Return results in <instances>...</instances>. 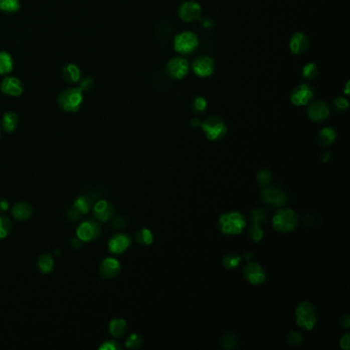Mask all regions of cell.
<instances>
[{
  "mask_svg": "<svg viewBox=\"0 0 350 350\" xmlns=\"http://www.w3.org/2000/svg\"><path fill=\"white\" fill-rule=\"evenodd\" d=\"M330 153L329 152H325V153H323V155H322V158H321V161L322 162H326L327 160H329L330 159Z\"/></svg>",
  "mask_w": 350,
  "mask_h": 350,
  "instance_id": "49",
  "label": "cell"
},
{
  "mask_svg": "<svg viewBox=\"0 0 350 350\" xmlns=\"http://www.w3.org/2000/svg\"><path fill=\"white\" fill-rule=\"evenodd\" d=\"M348 86H349V82H347L346 87H345V94H346V95H348V94H349V89H348Z\"/></svg>",
  "mask_w": 350,
  "mask_h": 350,
  "instance_id": "53",
  "label": "cell"
},
{
  "mask_svg": "<svg viewBox=\"0 0 350 350\" xmlns=\"http://www.w3.org/2000/svg\"><path fill=\"white\" fill-rule=\"evenodd\" d=\"M341 325L344 327V329H348L350 325V318H349V314H344L341 317Z\"/></svg>",
  "mask_w": 350,
  "mask_h": 350,
  "instance_id": "46",
  "label": "cell"
},
{
  "mask_svg": "<svg viewBox=\"0 0 350 350\" xmlns=\"http://www.w3.org/2000/svg\"><path fill=\"white\" fill-rule=\"evenodd\" d=\"M80 216H81V214H80L79 212H77L74 208H72V209H70V210L68 211V218L70 219V220L77 221V220H79Z\"/></svg>",
  "mask_w": 350,
  "mask_h": 350,
  "instance_id": "45",
  "label": "cell"
},
{
  "mask_svg": "<svg viewBox=\"0 0 350 350\" xmlns=\"http://www.w3.org/2000/svg\"><path fill=\"white\" fill-rule=\"evenodd\" d=\"M113 225L115 226V228H124V227L127 225L126 218H124L123 216L117 217V218L115 219V220H114Z\"/></svg>",
  "mask_w": 350,
  "mask_h": 350,
  "instance_id": "43",
  "label": "cell"
},
{
  "mask_svg": "<svg viewBox=\"0 0 350 350\" xmlns=\"http://www.w3.org/2000/svg\"><path fill=\"white\" fill-rule=\"evenodd\" d=\"M142 343H143V339L141 336H139L138 334H132L130 336H128L125 342V346L130 349H138L142 346Z\"/></svg>",
  "mask_w": 350,
  "mask_h": 350,
  "instance_id": "36",
  "label": "cell"
},
{
  "mask_svg": "<svg viewBox=\"0 0 350 350\" xmlns=\"http://www.w3.org/2000/svg\"><path fill=\"white\" fill-rule=\"evenodd\" d=\"M318 67L313 63L306 64L303 68V76L308 79V80H313L318 76Z\"/></svg>",
  "mask_w": 350,
  "mask_h": 350,
  "instance_id": "31",
  "label": "cell"
},
{
  "mask_svg": "<svg viewBox=\"0 0 350 350\" xmlns=\"http://www.w3.org/2000/svg\"><path fill=\"white\" fill-rule=\"evenodd\" d=\"M200 124H201V121L199 119H192V121H191L192 126H198Z\"/></svg>",
  "mask_w": 350,
  "mask_h": 350,
  "instance_id": "50",
  "label": "cell"
},
{
  "mask_svg": "<svg viewBox=\"0 0 350 350\" xmlns=\"http://www.w3.org/2000/svg\"><path fill=\"white\" fill-rule=\"evenodd\" d=\"M193 71L200 77L211 76L215 69V63L210 57H200L193 63Z\"/></svg>",
  "mask_w": 350,
  "mask_h": 350,
  "instance_id": "13",
  "label": "cell"
},
{
  "mask_svg": "<svg viewBox=\"0 0 350 350\" xmlns=\"http://www.w3.org/2000/svg\"><path fill=\"white\" fill-rule=\"evenodd\" d=\"M252 257H253V254H252L251 252H249V253L246 254V259H247V260H250Z\"/></svg>",
  "mask_w": 350,
  "mask_h": 350,
  "instance_id": "51",
  "label": "cell"
},
{
  "mask_svg": "<svg viewBox=\"0 0 350 350\" xmlns=\"http://www.w3.org/2000/svg\"><path fill=\"white\" fill-rule=\"evenodd\" d=\"M308 116L312 121L319 122L327 118L330 114V110L327 105L323 101H317L312 104L308 109Z\"/></svg>",
  "mask_w": 350,
  "mask_h": 350,
  "instance_id": "17",
  "label": "cell"
},
{
  "mask_svg": "<svg viewBox=\"0 0 350 350\" xmlns=\"http://www.w3.org/2000/svg\"><path fill=\"white\" fill-rule=\"evenodd\" d=\"M299 222L297 214L291 209H281L276 212L272 219L273 228L280 232L294 230Z\"/></svg>",
  "mask_w": 350,
  "mask_h": 350,
  "instance_id": "4",
  "label": "cell"
},
{
  "mask_svg": "<svg viewBox=\"0 0 350 350\" xmlns=\"http://www.w3.org/2000/svg\"><path fill=\"white\" fill-rule=\"evenodd\" d=\"M204 24H205V27L208 28V27L211 26V22H210V21H205V23H204Z\"/></svg>",
  "mask_w": 350,
  "mask_h": 350,
  "instance_id": "52",
  "label": "cell"
},
{
  "mask_svg": "<svg viewBox=\"0 0 350 350\" xmlns=\"http://www.w3.org/2000/svg\"><path fill=\"white\" fill-rule=\"evenodd\" d=\"M94 213L98 220L101 222H108L114 216V208L107 201H99L94 206Z\"/></svg>",
  "mask_w": 350,
  "mask_h": 350,
  "instance_id": "15",
  "label": "cell"
},
{
  "mask_svg": "<svg viewBox=\"0 0 350 350\" xmlns=\"http://www.w3.org/2000/svg\"><path fill=\"white\" fill-rule=\"evenodd\" d=\"M201 126L206 133L207 138L211 141L222 140L227 133V127L224 121L218 116L207 118L203 123H201Z\"/></svg>",
  "mask_w": 350,
  "mask_h": 350,
  "instance_id": "5",
  "label": "cell"
},
{
  "mask_svg": "<svg viewBox=\"0 0 350 350\" xmlns=\"http://www.w3.org/2000/svg\"><path fill=\"white\" fill-rule=\"evenodd\" d=\"M55 261L51 254H42L38 259V267L42 273H50L53 271Z\"/></svg>",
  "mask_w": 350,
  "mask_h": 350,
  "instance_id": "24",
  "label": "cell"
},
{
  "mask_svg": "<svg viewBox=\"0 0 350 350\" xmlns=\"http://www.w3.org/2000/svg\"><path fill=\"white\" fill-rule=\"evenodd\" d=\"M244 275L252 284L263 283L266 279V273L264 269L258 263L250 262L244 268Z\"/></svg>",
  "mask_w": 350,
  "mask_h": 350,
  "instance_id": "12",
  "label": "cell"
},
{
  "mask_svg": "<svg viewBox=\"0 0 350 350\" xmlns=\"http://www.w3.org/2000/svg\"><path fill=\"white\" fill-rule=\"evenodd\" d=\"M81 240L77 237V238H73L72 240H71V246L73 247V248H75V249H77L78 247H81Z\"/></svg>",
  "mask_w": 350,
  "mask_h": 350,
  "instance_id": "48",
  "label": "cell"
},
{
  "mask_svg": "<svg viewBox=\"0 0 350 350\" xmlns=\"http://www.w3.org/2000/svg\"><path fill=\"white\" fill-rule=\"evenodd\" d=\"M336 140V132L331 127L322 128L319 134L317 141L322 146H331Z\"/></svg>",
  "mask_w": 350,
  "mask_h": 350,
  "instance_id": "23",
  "label": "cell"
},
{
  "mask_svg": "<svg viewBox=\"0 0 350 350\" xmlns=\"http://www.w3.org/2000/svg\"><path fill=\"white\" fill-rule=\"evenodd\" d=\"M240 261H242V257H240L238 254L228 253L223 258V265L227 269H234L240 264Z\"/></svg>",
  "mask_w": 350,
  "mask_h": 350,
  "instance_id": "28",
  "label": "cell"
},
{
  "mask_svg": "<svg viewBox=\"0 0 350 350\" xmlns=\"http://www.w3.org/2000/svg\"><path fill=\"white\" fill-rule=\"evenodd\" d=\"M83 97L79 87H72L63 91L58 97V104L66 112H76L82 104Z\"/></svg>",
  "mask_w": 350,
  "mask_h": 350,
  "instance_id": "3",
  "label": "cell"
},
{
  "mask_svg": "<svg viewBox=\"0 0 350 350\" xmlns=\"http://www.w3.org/2000/svg\"><path fill=\"white\" fill-rule=\"evenodd\" d=\"M0 10L6 13H16L20 10L19 0H0Z\"/></svg>",
  "mask_w": 350,
  "mask_h": 350,
  "instance_id": "33",
  "label": "cell"
},
{
  "mask_svg": "<svg viewBox=\"0 0 350 350\" xmlns=\"http://www.w3.org/2000/svg\"><path fill=\"white\" fill-rule=\"evenodd\" d=\"M77 237L84 243L93 242L101 236V227L95 221L87 220L82 222L76 230Z\"/></svg>",
  "mask_w": 350,
  "mask_h": 350,
  "instance_id": "8",
  "label": "cell"
},
{
  "mask_svg": "<svg viewBox=\"0 0 350 350\" xmlns=\"http://www.w3.org/2000/svg\"><path fill=\"white\" fill-rule=\"evenodd\" d=\"M248 234H249V237L256 243L260 242V240L264 237L263 229L260 227V224H257V223H253L250 226L248 230Z\"/></svg>",
  "mask_w": 350,
  "mask_h": 350,
  "instance_id": "30",
  "label": "cell"
},
{
  "mask_svg": "<svg viewBox=\"0 0 350 350\" xmlns=\"http://www.w3.org/2000/svg\"><path fill=\"white\" fill-rule=\"evenodd\" d=\"M10 209V204L6 200H0V212H7Z\"/></svg>",
  "mask_w": 350,
  "mask_h": 350,
  "instance_id": "47",
  "label": "cell"
},
{
  "mask_svg": "<svg viewBox=\"0 0 350 350\" xmlns=\"http://www.w3.org/2000/svg\"><path fill=\"white\" fill-rule=\"evenodd\" d=\"M236 343L237 338L233 333H226L221 339V344L224 349H232L236 346Z\"/></svg>",
  "mask_w": 350,
  "mask_h": 350,
  "instance_id": "35",
  "label": "cell"
},
{
  "mask_svg": "<svg viewBox=\"0 0 350 350\" xmlns=\"http://www.w3.org/2000/svg\"><path fill=\"white\" fill-rule=\"evenodd\" d=\"M101 350H119L121 349V345L116 341H106L103 343L102 346H100Z\"/></svg>",
  "mask_w": 350,
  "mask_h": 350,
  "instance_id": "41",
  "label": "cell"
},
{
  "mask_svg": "<svg viewBox=\"0 0 350 350\" xmlns=\"http://www.w3.org/2000/svg\"><path fill=\"white\" fill-rule=\"evenodd\" d=\"M261 198L262 201L271 207H282L288 202V195L286 192L273 186L265 187L262 190Z\"/></svg>",
  "mask_w": 350,
  "mask_h": 350,
  "instance_id": "7",
  "label": "cell"
},
{
  "mask_svg": "<svg viewBox=\"0 0 350 350\" xmlns=\"http://www.w3.org/2000/svg\"><path fill=\"white\" fill-rule=\"evenodd\" d=\"M33 212H34V209L32 205L26 202L16 204L12 209L13 216L19 221L28 220V219L32 216Z\"/></svg>",
  "mask_w": 350,
  "mask_h": 350,
  "instance_id": "20",
  "label": "cell"
},
{
  "mask_svg": "<svg viewBox=\"0 0 350 350\" xmlns=\"http://www.w3.org/2000/svg\"><path fill=\"white\" fill-rule=\"evenodd\" d=\"M167 74L174 79H182L188 73L189 64L183 58H173L167 63Z\"/></svg>",
  "mask_w": 350,
  "mask_h": 350,
  "instance_id": "11",
  "label": "cell"
},
{
  "mask_svg": "<svg viewBox=\"0 0 350 350\" xmlns=\"http://www.w3.org/2000/svg\"><path fill=\"white\" fill-rule=\"evenodd\" d=\"M127 331V323L124 319L121 318H115L110 321L109 324V332L116 338L123 337L126 334Z\"/></svg>",
  "mask_w": 350,
  "mask_h": 350,
  "instance_id": "22",
  "label": "cell"
},
{
  "mask_svg": "<svg viewBox=\"0 0 350 350\" xmlns=\"http://www.w3.org/2000/svg\"><path fill=\"white\" fill-rule=\"evenodd\" d=\"M296 320L303 329L311 331L317 321V312L314 305L309 301L300 303L296 309Z\"/></svg>",
  "mask_w": 350,
  "mask_h": 350,
  "instance_id": "2",
  "label": "cell"
},
{
  "mask_svg": "<svg viewBox=\"0 0 350 350\" xmlns=\"http://www.w3.org/2000/svg\"><path fill=\"white\" fill-rule=\"evenodd\" d=\"M14 67L12 56L6 52H0V74H10Z\"/></svg>",
  "mask_w": 350,
  "mask_h": 350,
  "instance_id": "26",
  "label": "cell"
},
{
  "mask_svg": "<svg viewBox=\"0 0 350 350\" xmlns=\"http://www.w3.org/2000/svg\"><path fill=\"white\" fill-rule=\"evenodd\" d=\"M2 91L7 95L18 97L23 93V84L16 77H6L2 83Z\"/></svg>",
  "mask_w": 350,
  "mask_h": 350,
  "instance_id": "18",
  "label": "cell"
},
{
  "mask_svg": "<svg viewBox=\"0 0 350 350\" xmlns=\"http://www.w3.org/2000/svg\"><path fill=\"white\" fill-rule=\"evenodd\" d=\"M136 240L140 245L149 246L153 242V234L149 229L142 228L136 233Z\"/></svg>",
  "mask_w": 350,
  "mask_h": 350,
  "instance_id": "29",
  "label": "cell"
},
{
  "mask_svg": "<svg viewBox=\"0 0 350 350\" xmlns=\"http://www.w3.org/2000/svg\"><path fill=\"white\" fill-rule=\"evenodd\" d=\"M302 340H303V338L300 335V333H298V332H292L288 336V342L290 345H293V346H297V345L301 344Z\"/></svg>",
  "mask_w": 350,
  "mask_h": 350,
  "instance_id": "40",
  "label": "cell"
},
{
  "mask_svg": "<svg viewBox=\"0 0 350 350\" xmlns=\"http://www.w3.org/2000/svg\"><path fill=\"white\" fill-rule=\"evenodd\" d=\"M247 223L244 216L238 212L225 213L219 220V228L225 234H238L244 230Z\"/></svg>",
  "mask_w": 350,
  "mask_h": 350,
  "instance_id": "1",
  "label": "cell"
},
{
  "mask_svg": "<svg viewBox=\"0 0 350 350\" xmlns=\"http://www.w3.org/2000/svg\"><path fill=\"white\" fill-rule=\"evenodd\" d=\"M272 180V176H271V172L266 169V168H263V169H261L258 174H257V182L259 185L261 186H267L270 184Z\"/></svg>",
  "mask_w": 350,
  "mask_h": 350,
  "instance_id": "34",
  "label": "cell"
},
{
  "mask_svg": "<svg viewBox=\"0 0 350 350\" xmlns=\"http://www.w3.org/2000/svg\"><path fill=\"white\" fill-rule=\"evenodd\" d=\"M62 75H63L64 79L66 80L68 83L74 84V83L78 82L80 79V70L76 66V65L69 64V65H66V66L63 68Z\"/></svg>",
  "mask_w": 350,
  "mask_h": 350,
  "instance_id": "21",
  "label": "cell"
},
{
  "mask_svg": "<svg viewBox=\"0 0 350 350\" xmlns=\"http://www.w3.org/2000/svg\"><path fill=\"white\" fill-rule=\"evenodd\" d=\"M314 97V91L308 84L298 85L291 95V102L295 106L307 105Z\"/></svg>",
  "mask_w": 350,
  "mask_h": 350,
  "instance_id": "9",
  "label": "cell"
},
{
  "mask_svg": "<svg viewBox=\"0 0 350 350\" xmlns=\"http://www.w3.org/2000/svg\"><path fill=\"white\" fill-rule=\"evenodd\" d=\"M121 271V264L114 258H106L100 264V274L108 279L116 277Z\"/></svg>",
  "mask_w": 350,
  "mask_h": 350,
  "instance_id": "14",
  "label": "cell"
},
{
  "mask_svg": "<svg viewBox=\"0 0 350 350\" xmlns=\"http://www.w3.org/2000/svg\"><path fill=\"white\" fill-rule=\"evenodd\" d=\"M132 243V238L127 234H116L109 240L108 248L113 254L123 253Z\"/></svg>",
  "mask_w": 350,
  "mask_h": 350,
  "instance_id": "16",
  "label": "cell"
},
{
  "mask_svg": "<svg viewBox=\"0 0 350 350\" xmlns=\"http://www.w3.org/2000/svg\"><path fill=\"white\" fill-rule=\"evenodd\" d=\"M95 80L91 76H86L81 82H80V87L81 92H92L95 87Z\"/></svg>",
  "mask_w": 350,
  "mask_h": 350,
  "instance_id": "38",
  "label": "cell"
},
{
  "mask_svg": "<svg viewBox=\"0 0 350 350\" xmlns=\"http://www.w3.org/2000/svg\"><path fill=\"white\" fill-rule=\"evenodd\" d=\"M198 47L199 38L193 32L185 31L174 37L173 48L180 54H190Z\"/></svg>",
  "mask_w": 350,
  "mask_h": 350,
  "instance_id": "6",
  "label": "cell"
},
{
  "mask_svg": "<svg viewBox=\"0 0 350 350\" xmlns=\"http://www.w3.org/2000/svg\"><path fill=\"white\" fill-rule=\"evenodd\" d=\"M13 225L10 219L5 216H0V239L6 238L12 231Z\"/></svg>",
  "mask_w": 350,
  "mask_h": 350,
  "instance_id": "32",
  "label": "cell"
},
{
  "mask_svg": "<svg viewBox=\"0 0 350 350\" xmlns=\"http://www.w3.org/2000/svg\"><path fill=\"white\" fill-rule=\"evenodd\" d=\"M334 104L339 109V110H346V109L349 106L348 101L346 99H344V98H341V97L336 98L335 101H334Z\"/></svg>",
  "mask_w": 350,
  "mask_h": 350,
  "instance_id": "42",
  "label": "cell"
},
{
  "mask_svg": "<svg viewBox=\"0 0 350 350\" xmlns=\"http://www.w3.org/2000/svg\"><path fill=\"white\" fill-rule=\"evenodd\" d=\"M251 221L253 223H263L266 221V214L264 211H262L260 209H255L251 212Z\"/></svg>",
  "mask_w": 350,
  "mask_h": 350,
  "instance_id": "37",
  "label": "cell"
},
{
  "mask_svg": "<svg viewBox=\"0 0 350 350\" xmlns=\"http://www.w3.org/2000/svg\"><path fill=\"white\" fill-rule=\"evenodd\" d=\"M19 123V117L16 113L14 112H7L4 115L3 118V127L5 129V132L7 133H13L14 130L17 128Z\"/></svg>",
  "mask_w": 350,
  "mask_h": 350,
  "instance_id": "25",
  "label": "cell"
},
{
  "mask_svg": "<svg viewBox=\"0 0 350 350\" xmlns=\"http://www.w3.org/2000/svg\"><path fill=\"white\" fill-rule=\"evenodd\" d=\"M309 47V39L302 32L295 33L290 40V50L293 54L304 53Z\"/></svg>",
  "mask_w": 350,
  "mask_h": 350,
  "instance_id": "19",
  "label": "cell"
},
{
  "mask_svg": "<svg viewBox=\"0 0 350 350\" xmlns=\"http://www.w3.org/2000/svg\"><path fill=\"white\" fill-rule=\"evenodd\" d=\"M340 347L344 350H349L350 347V339H349V334L346 333L344 336L341 337L340 340Z\"/></svg>",
  "mask_w": 350,
  "mask_h": 350,
  "instance_id": "44",
  "label": "cell"
},
{
  "mask_svg": "<svg viewBox=\"0 0 350 350\" xmlns=\"http://www.w3.org/2000/svg\"><path fill=\"white\" fill-rule=\"evenodd\" d=\"M193 106H194V110L195 111H198V112H204L207 107H208V103L206 101L205 98L203 97H198L195 100H194V103H193Z\"/></svg>",
  "mask_w": 350,
  "mask_h": 350,
  "instance_id": "39",
  "label": "cell"
},
{
  "mask_svg": "<svg viewBox=\"0 0 350 350\" xmlns=\"http://www.w3.org/2000/svg\"><path fill=\"white\" fill-rule=\"evenodd\" d=\"M92 202L93 200H91V198H89V196H80V198H78L75 201L73 208L77 212H79L81 215H85L90 212L91 207L93 205Z\"/></svg>",
  "mask_w": 350,
  "mask_h": 350,
  "instance_id": "27",
  "label": "cell"
},
{
  "mask_svg": "<svg viewBox=\"0 0 350 350\" xmlns=\"http://www.w3.org/2000/svg\"><path fill=\"white\" fill-rule=\"evenodd\" d=\"M178 15L184 22H193L199 20L202 16V7L195 2H185L178 10Z\"/></svg>",
  "mask_w": 350,
  "mask_h": 350,
  "instance_id": "10",
  "label": "cell"
}]
</instances>
